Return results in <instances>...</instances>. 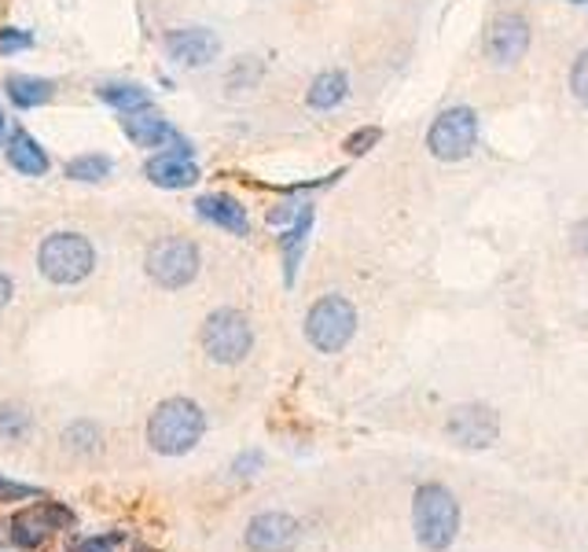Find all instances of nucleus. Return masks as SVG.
Instances as JSON below:
<instances>
[{
    "label": "nucleus",
    "instance_id": "nucleus-29",
    "mask_svg": "<svg viewBox=\"0 0 588 552\" xmlns=\"http://www.w3.org/2000/svg\"><path fill=\"white\" fill-rule=\"evenodd\" d=\"M30 497H40V490L30 483H15V479H0V501H4V505H12V501H30Z\"/></svg>",
    "mask_w": 588,
    "mask_h": 552
},
{
    "label": "nucleus",
    "instance_id": "nucleus-2",
    "mask_svg": "<svg viewBox=\"0 0 588 552\" xmlns=\"http://www.w3.org/2000/svg\"><path fill=\"white\" fill-rule=\"evenodd\" d=\"M37 273L56 287H78L96 273V244L85 233L59 228L37 247Z\"/></svg>",
    "mask_w": 588,
    "mask_h": 552
},
{
    "label": "nucleus",
    "instance_id": "nucleus-21",
    "mask_svg": "<svg viewBox=\"0 0 588 552\" xmlns=\"http://www.w3.org/2000/svg\"><path fill=\"white\" fill-rule=\"evenodd\" d=\"M115 174V158L107 152H81V155H70L67 166H63V177L67 180H78V185H104Z\"/></svg>",
    "mask_w": 588,
    "mask_h": 552
},
{
    "label": "nucleus",
    "instance_id": "nucleus-12",
    "mask_svg": "<svg viewBox=\"0 0 588 552\" xmlns=\"http://www.w3.org/2000/svg\"><path fill=\"white\" fill-rule=\"evenodd\" d=\"M78 524V516L59 501H40L34 508H23L12 519V541L19 549H40L56 530H70Z\"/></svg>",
    "mask_w": 588,
    "mask_h": 552
},
{
    "label": "nucleus",
    "instance_id": "nucleus-35",
    "mask_svg": "<svg viewBox=\"0 0 588 552\" xmlns=\"http://www.w3.org/2000/svg\"><path fill=\"white\" fill-rule=\"evenodd\" d=\"M574 4H581V0H574Z\"/></svg>",
    "mask_w": 588,
    "mask_h": 552
},
{
    "label": "nucleus",
    "instance_id": "nucleus-28",
    "mask_svg": "<svg viewBox=\"0 0 588 552\" xmlns=\"http://www.w3.org/2000/svg\"><path fill=\"white\" fill-rule=\"evenodd\" d=\"M571 93L588 107V48L574 59V67H571Z\"/></svg>",
    "mask_w": 588,
    "mask_h": 552
},
{
    "label": "nucleus",
    "instance_id": "nucleus-24",
    "mask_svg": "<svg viewBox=\"0 0 588 552\" xmlns=\"http://www.w3.org/2000/svg\"><path fill=\"white\" fill-rule=\"evenodd\" d=\"M34 435V413L23 401H0V442H26Z\"/></svg>",
    "mask_w": 588,
    "mask_h": 552
},
{
    "label": "nucleus",
    "instance_id": "nucleus-18",
    "mask_svg": "<svg viewBox=\"0 0 588 552\" xmlns=\"http://www.w3.org/2000/svg\"><path fill=\"white\" fill-rule=\"evenodd\" d=\"M4 96L12 99L15 110H37V107L52 104L59 96V85L52 78H40V74H8Z\"/></svg>",
    "mask_w": 588,
    "mask_h": 552
},
{
    "label": "nucleus",
    "instance_id": "nucleus-34",
    "mask_svg": "<svg viewBox=\"0 0 588 552\" xmlns=\"http://www.w3.org/2000/svg\"><path fill=\"white\" fill-rule=\"evenodd\" d=\"M8 133H12V126H8V115H4V104H0V148H4Z\"/></svg>",
    "mask_w": 588,
    "mask_h": 552
},
{
    "label": "nucleus",
    "instance_id": "nucleus-32",
    "mask_svg": "<svg viewBox=\"0 0 588 552\" xmlns=\"http://www.w3.org/2000/svg\"><path fill=\"white\" fill-rule=\"evenodd\" d=\"M571 247L577 258H588V218L577 221V225L571 228Z\"/></svg>",
    "mask_w": 588,
    "mask_h": 552
},
{
    "label": "nucleus",
    "instance_id": "nucleus-19",
    "mask_svg": "<svg viewBox=\"0 0 588 552\" xmlns=\"http://www.w3.org/2000/svg\"><path fill=\"white\" fill-rule=\"evenodd\" d=\"M96 99L118 115H133V110H148L155 107V99L140 82H129V78H107V82L96 85Z\"/></svg>",
    "mask_w": 588,
    "mask_h": 552
},
{
    "label": "nucleus",
    "instance_id": "nucleus-25",
    "mask_svg": "<svg viewBox=\"0 0 588 552\" xmlns=\"http://www.w3.org/2000/svg\"><path fill=\"white\" fill-rule=\"evenodd\" d=\"M37 48V37L34 30H23V26H0V56H23V52H34Z\"/></svg>",
    "mask_w": 588,
    "mask_h": 552
},
{
    "label": "nucleus",
    "instance_id": "nucleus-27",
    "mask_svg": "<svg viewBox=\"0 0 588 552\" xmlns=\"http://www.w3.org/2000/svg\"><path fill=\"white\" fill-rule=\"evenodd\" d=\"M302 203H306V199H294L291 192H283V199H280V203H277V207H272V210H269V214H266V221H269V225H277V228H283V225H291V221H294V218H298V210H302Z\"/></svg>",
    "mask_w": 588,
    "mask_h": 552
},
{
    "label": "nucleus",
    "instance_id": "nucleus-10",
    "mask_svg": "<svg viewBox=\"0 0 588 552\" xmlns=\"http://www.w3.org/2000/svg\"><path fill=\"white\" fill-rule=\"evenodd\" d=\"M221 37L210 26H174L162 34V52L169 63L185 70H202L221 56Z\"/></svg>",
    "mask_w": 588,
    "mask_h": 552
},
{
    "label": "nucleus",
    "instance_id": "nucleus-14",
    "mask_svg": "<svg viewBox=\"0 0 588 552\" xmlns=\"http://www.w3.org/2000/svg\"><path fill=\"white\" fill-rule=\"evenodd\" d=\"M118 126H121V133H126L129 144L144 148V152H162V148H174V144H180V140H188L166 115H158L155 107L121 115Z\"/></svg>",
    "mask_w": 588,
    "mask_h": 552
},
{
    "label": "nucleus",
    "instance_id": "nucleus-31",
    "mask_svg": "<svg viewBox=\"0 0 588 552\" xmlns=\"http://www.w3.org/2000/svg\"><path fill=\"white\" fill-rule=\"evenodd\" d=\"M266 465V457L261 454H255V449H247V454H239L236 457V465H232V471H236V475H255V471Z\"/></svg>",
    "mask_w": 588,
    "mask_h": 552
},
{
    "label": "nucleus",
    "instance_id": "nucleus-23",
    "mask_svg": "<svg viewBox=\"0 0 588 552\" xmlns=\"http://www.w3.org/2000/svg\"><path fill=\"white\" fill-rule=\"evenodd\" d=\"M266 82V59L261 56H239L232 59L228 70H225V89L228 93H250Z\"/></svg>",
    "mask_w": 588,
    "mask_h": 552
},
{
    "label": "nucleus",
    "instance_id": "nucleus-8",
    "mask_svg": "<svg viewBox=\"0 0 588 552\" xmlns=\"http://www.w3.org/2000/svg\"><path fill=\"white\" fill-rule=\"evenodd\" d=\"M144 177L155 188H166V192H185V188H196L202 169L196 158V144L191 140H180L174 148H162V152H151L144 163Z\"/></svg>",
    "mask_w": 588,
    "mask_h": 552
},
{
    "label": "nucleus",
    "instance_id": "nucleus-1",
    "mask_svg": "<svg viewBox=\"0 0 588 552\" xmlns=\"http://www.w3.org/2000/svg\"><path fill=\"white\" fill-rule=\"evenodd\" d=\"M202 435H207V413L199 401L185 395L158 401L148 416V446L158 457H185L199 446Z\"/></svg>",
    "mask_w": 588,
    "mask_h": 552
},
{
    "label": "nucleus",
    "instance_id": "nucleus-15",
    "mask_svg": "<svg viewBox=\"0 0 588 552\" xmlns=\"http://www.w3.org/2000/svg\"><path fill=\"white\" fill-rule=\"evenodd\" d=\"M191 207H196V214L207 221V225L221 228V233L250 236V214L232 192H202V196H196Z\"/></svg>",
    "mask_w": 588,
    "mask_h": 552
},
{
    "label": "nucleus",
    "instance_id": "nucleus-7",
    "mask_svg": "<svg viewBox=\"0 0 588 552\" xmlns=\"http://www.w3.org/2000/svg\"><path fill=\"white\" fill-rule=\"evenodd\" d=\"M479 148V110L468 104L445 107L427 129V152L438 163H463Z\"/></svg>",
    "mask_w": 588,
    "mask_h": 552
},
{
    "label": "nucleus",
    "instance_id": "nucleus-17",
    "mask_svg": "<svg viewBox=\"0 0 588 552\" xmlns=\"http://www.w3.org/2000/svg\"><path fill=\"white\" fill-rule=\"evenodd\" d=\"M313 221H317V207L302 203L298 218L291 221V225L280 228V258H283V284L294 287V280H298V269H302V258H306V244L313 236Z\"/></svg>",
    "mask_w": 588,
    "mask_h": 552
},
{
    "label": "nucleus",
    "instance_id": "nucleus-20",
    "mask_svg": "<svg viewBox=\"0 0 588 552\" xmlns=\"http://www.w3.org/2000/svg\"><path fill=\"white\" fill-rule=\"evenodd\" d=\"M350 99V74L339 67L320 70L306 89V107L309 110H334Z\"/></svg>",
    "mask_w": 588,
    "mask_h": 552
},
{
    "label": "nucleus",
    "instance_id": "nucleus-22",
    "mask_svg": "<svg viewBox=\"0 0 588 552\" xmlns=\"http://www.w3.org/2000/svg\"><path fill=\"white\" fill-rule=\"evenodd\" d=\"M59 442H63L70 457H93L104 446V431H99L96 420H74V424H67Z\"/></svg>",
    "mask_w": 588,
    "mask_h": 552
},
{
    "label": "nucleus",
    "instance_id": "nucleus-3",
    "mask_svg": "<svg viewBox=\"0 0 588 552\" xmlns=\"http://www.w3.org/2000/svg\"><path fill=\"white\" fill-rule=\"evenodd\" d=\"M412 530L427 552H445L460 535V501L449 486L420 483L412 494Z\"/></svg>",
    "mask_w": 588,
    "mask_h": 552
},
{
    "label": "nucleus",
    "instance_id": "nucleus-13",
    "mask_svg": "<svg viewBox=\"0 0 588 552\" xmlns=\"http://www.w3.org/2000/svg\"><path fill=\"white\" fill-rule=\"evenodd\" d=\"M302 538L298 519L287 512H258L243 530V545L247 552H294Z\"/></svg>",
    "mask_w": 588,
    "mask_h": 552
},
{
    "label": "nucleus",
    "instance_id": "nucleus-11",
    "mask_svg": "<svg viewBox=\"0 0 588 552\" xmlns=\"http://www.w3.org/2000/svg\"><path fill=\"white\" fill-rule=\"evenodd\" d=\"M533 30L522 12H501L485 30V59L493 67H515L530 52Z\"/></svg>",
    "mask_w": 588,
    "mask_h": 552
},
{
    "label": "nucleus",
    "instance_id": "nucleus-33",
    "mask_svg": "<svg viewBox=\"0 0 588 552\" xmlns=\"http://www.w3.org/2000/svg\"><path fill=\"white\" fill-rule=\"evenodd\" d=\"M12 298H15V284H12V277L0 269V314H4L8 306H12Z\"/></svg>",
    "mask_w": 588,
    "mask_h": 552
},
{
    "label": "nucleus",
    "instance_id": "nucleus-16",
    "mask_svg": "<svg viewBox=\"0 0 588 552\" xmlns=\"http://www.w3.org/2000/svg\"><path fill=\"white\" fill-rule=\"evenodd\" d=\"M0 152H4L8 166H12L19 177H45L48 169H52V155H48V148L40 144L26 126H12V133H8Z\"/></svg>",
    "mask_w": 588,
    "mask_h": 552
},
{
    "label": "nucleus",
    "instance_id": "nucleus-30",
    "mask_svg": "<svg viewBox=\"0 0 588 552\" xmlns=\"http://www.w3.org/2000/svg\"><path fill=\"white\" fill-rule=\"evenodd\" d=\"M118 541H121V535H115V538H81V541H74V549L70 552H115Z\"/></svg>",
    "mask_w": 588,
    "mask_h": 552
},
{
    "label": "nucleus",
    "instance_id": "nucleus-6",
    "mask_svg": "<svg viewBox=\"0 0 588 552\" xmlns=\"http://www.w3.org/2000/svg\"><path fill=\"white\" fill-rule=\"evenodd\" d=\"M302 331L317 354H342L357 336V306L346 295H324L306 309Z\"/></svg>",
    "mask_w": 588,
    "mask_h": 552
},
{
    "label": "nucleus",
    "instance_id": "nucleus-4",
    "mask_svg": "<svg viewBox=\"0 0 588 552\" xmlns=\"http://www.w3.org/2000/svg\"><path fill=\"white\" fill-rule=\"evenodd\" d=\"M199 347L214 365H243L255 350V325L239 306H217L210 309L199 328Z\"/></svg>",
    "mask_w": 588,
    "mask_h": 552
},
{
    "label": "nucleus",
    "instance_id": "nucleus-9",
    "mask_svg": "<svg viewBox=\"0 0 588 552\" xmlns=\"http://www.w3.org/2000/svg\"><path fill=\"white\" fill-rule=\"evenodd\" d=\"M496 435H501V416L485 401H468V406H456L445 416V438L456 442L463 449H490Z\"/></svg>",
    "mask_w": 588,
    "mask_h": 552
},
{
    "label": "nucleus",
    "instance_id": "nucleus-5",
    "mask_svg": "<svg viewBox=\"0 0 588 552\" xmlns=\"http://www.w3.org/2000/svg\"><path fill=\"white\" fill-rule=\"evenodd\" d=\"M144 273L162 291H185L202 273V250L191 236H158L144 250Z\"/></svg>",
    "mask_w": 588,
    "mask_h": 552
},
{
    "label": "nucleus",
    "instance_id": "nucleus-26",
    "mask_svg": "<svg viewBox=\"0 0 588 552\" xmlns=\"http://www.w3.org/2000/svg\"><path fill=\"white\" fill-rule=\"evenodd\" d=\"M383 140V129L379 126H361V129H353V133L342 140V148H346V155L353 158H361V155H368L375 144Z\"/></svg>",
    "mask_w": 588,
    "mask_h": 552
}]
</instances>
